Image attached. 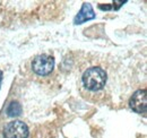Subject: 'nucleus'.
I'll use <instances>...</instances> for the list:
<instances>
[{"instance_id":"1","label":"nucleus","mask_w":147,"mask_h":138,"mask_svg":"<svg viewBox=\"0 0 147 138\" xmlns=\"http://www.w3.org/2000/svg\"><path fill=\"white\" fill-rule=\"evenodd\" d=\"M107 72L101 67H91L83 75V84L90 91H98L105 86Z\"/></svg>"},{"instance_id":"2","label":"nucleus","mask_w":147,"mask_h":138,"mask_svg":"<svg viewBox=\"0 0 147 138\" xmlns=\"http://www.w3.org/2000/svg\"><path fill=\"white\" fill-rule=\"evenodd\" d=\"M55 67V59L51 55L48 54H41L34 58L32 62V69L34 72H36L40 76H47L49 75Z\"/></svg>"},{"instance_id":"3","label":"nucleus","mask_w":147,"mask_h":138,"mask_svg":"<svg viewBox=\"0 0 147 138\" xmlns=\"http://www.w3.org/2000/svg\"><path fill=\"white\" fill-rule=\"evenodd\" d=\"M28 127L19 120L10 121L3 129V138H27Z\"/></svg>"},{"instance_id":"4","label":"nucleus","mask_w":147,"mask_h":138,"mask_svg":"<svg viewBox=\"0 0 147 138\" xmlns=\"http://www.w3.org/2000/svg\"><path fill=\"white\" fill-rule=\"evenodd\" d=\"M130 108L137 113H145L147 108V95L146 89H139L134 93L130 99Z\"/></svg>"},{"instance_id":"5","label":"nucleus","mask_w":147,"mask_h":138,"mask_svg":"<svg viewBox=\"0 0 147 138\" xmlns=\"http://www.w3.org/2000/svg\"><path fill=\"white\" fill-rule=\"evenodd\" d=\"M93 18H95V13L93 10L92 6L90 3L85 2V3H83L79 13L76 15V17L74 19V23L76 25H78V24H83L87 20H91Z\"/></svg>"},{"instance_id":"6","label":"nucleus","mask_w":147,"mask_h":138,"mask_svg":"<svg viewBox=\"0 0 147 138\" xmlns=\"http://www.w3.org/2000/svg\"><path fill=\"white\" fill-rule=\"evenodd\" d=\"M7 113L9 117H17L22 113V106L18 102H11L7 108Z\"/></svg>"},{"instance_id":"7","label":"nucleus","mask_w":147,"mask_h":138,"mask_svg":"<svg viewBox=\"0 0 147 138\" xmlns=\"http://www.w3.org/2000/svg\"><path fill=\"white\" fill-rule=\"evenodd\" d=\"M1 82H2V71L0 70V87H1Z\"/></svg>"}]
</instances>
